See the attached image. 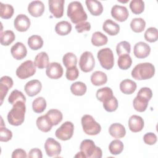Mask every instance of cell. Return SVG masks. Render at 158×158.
I'll return each instance as SVG.
<instances>
[{
  "mask_svg": "<svg viewBox=\"0 0 158 158\" xmlns=\"http://www.w3.org/2000/svg\"><path fill=\"white\" fill-rule=\"evenodd\" d=\"M67 14L72 22L76 24L85 22L88 18L81 3L79 1H72L69 3Z\"/></svg>",
  "mask_w": 158,
  "mask_h": 158,
  "instance_id": "2",
  "label": "cell"
},
{
  "mask_svg": "<svg viewBox=\"0 0 158 158\" xmlns=\"http://www.w3.org/2000/svg\"><path fill=\"white\" fill-rule=\"evenodd\" d=\"M107 75L101 71H96L91 75V81L94 86H101L106 83Z\"/></svg>",
  "mask_w": 158,
  "mask_h": 158,
  "instance_id": "27",
  "label": "cell"
},
{
  "mask_svg": "<svg viewBox=\"0 0 158 158\" xmlns=\"http://www.w3.org/2000/svg\"><path fill=\"white\" fill-rule=\"evenodd\" d=\"M28 157L31 158H41L43 157L42 152L38 148L31 149L28 152Z\"/></svg>",
  "mask_w": 158,
  "mask_h": 158,
  "instance_id": "51",
  "label": "cell"
},
{
  "mask_svg": "<svg viewBox=\"0 0 158 158\" xmlns=\"http://www.w3.org/2000/svg\"><path fill=\"white\" fill-rule=\"evenodd\" d=\"M103 30L110 36L117 35L120 31V26L110 19L106 20L102 25Z\"/></svg>",
  "mask_w": 158,
  "mask_h": 158,
  "instance_id": "24",
  "label": "cell"
},
{
  "mask_svg": "<svg viewBox=\"0 0 158 158\" xmlns=\"http://www.w3.org/2000/svg\"><path fill=\"white\" fill-rule=\"evenodd\" d=\"M111 15L116 20L122 22L128 19L129 12L126 7L114 5L111 9Z\"/></svg>",
  "mask_w": 158,
  "mask_h": 158,
  "instance_id": "14",
  "label": "cell"
},
{
  "mask_svg": "<svg viewBox=\"0 0 158 158\" xmlns=\"http://www.w3.org/2000/svg\"><path fill=\"white\" fill-rule=\"evenodd\" d=\"M36 66L31 60L22 63L16 70V75L20 79H26L33 76L36 72Z\"/></svg>",
  "mask_w": 158,
  "mask_h": 158,
  "instance_id": "8",
  "label": "cell"
},
{
  "mask_svg": "<svg viewBox=\"0 0 158 158\" xmlns=\"http://www.w3.org/2000/svg\"><path fill=\"white\" fill-rule=\"evenodd\" d=\"M102 102L104 109L107 112H114L118 108V101L114 96Z\"/></svg>",
  "mask_w": 158,
  "mask_h": 158,
  "instance_id": "42",
  "label": "cell"
},
{
  "mask_svg": "<svg viewBox=\"0 0 158 158\" xmlns=\"http://www.w3.org/2000/svg\"><path fill=\"white\" fill-rule=\"evenodd\" d=\"M83 131L88 135H96L101 130V127L90 115H84L81 119Z\"/></svg>",
  "mask_w": 158,
  "mask_h": 158,
  "instance_id": "6",
  "label": "cell"
},
{
  "mask_svg": "<svg viewBox=\"0 0 158 158\" xmlns=\"http://www.w3.org/2000/svg\"><path fill=\"white\" fill-rule=\"evenodd\" d=\"M75 29L78 33H82L85 31H88L91 29V24L88 22H82L75 25Z\"/></svg>",
  "mask_w": 158,
  "mask_h": 158,
  "instance_id": "50",
  "label": "cell"
},
{
  "mask_svg": "<svg viewBox=\"0 0 158 158\" xmlns=\"http://www.w3.org/2000/svg\"><path fill=\"white\" fill-rule=\"evenodd\" d=\"M46 115L51 121L52 125H57L62 120V114L57 109H51L48 111Z\"/></svg>",
  "mask_w": 158,
  "mask_h": 158,
  "instance_id": "30",
  "label": "cell"
},
{
  "mask_svg": "<svg viewBox=\"0 0 158 158\" xmlns=\"http://www.w3.org/2000/svg\"><path fill=\"white\" fill-rule=\"evenodd\" d=\"M64 73L62 65L58 62H51L46 67V74L51 79H58Z\"/></svg>",
  "mask_w": 158,
  "mask_h": 158,
  "instance_id": "12",
  "label": "cell"
},
{
  "mask_svg": "<svg viewBox=\"0 0 158 158\" xmlns=\"http://www.w3.org/2000/svg\"><path fill=\"white\" fill-rule=\"evenodd\" d=\"M155 73V67L151 63L144 62L137 64L131 71V77L138 80H148Z\"/></svg>",
  "mask_w": 158,
  "mask_h": 158,
  "instance_id": "3",
  "label": "cell"
},
{
  "mask_svg": "<svg viewBox=\"0 0 158 158\" xmlns=\"http://www.w3.org/2000/svg\"><path fill=\"white\" fill-rule=\"evenodd\" d=\"M80 69L84 72H89L95 66V60L93 54L89 51H85L80 56L79 60Z\"/></svg>",
  "mask_w": 158,
  "mask_h": 158,
  "instance_id": "10",
  "label": "cell"
},
{
  "mask_svg": "<svg viewBox=\"0 0 158 158\" xmlns=\"http://www.w3.org/2000/svg\"><path fill=\"white\" fill-rule=\"evenodd\" d=\"M145 40L149 43L156 42L158 39V31L155 27L148 28L144 33Z\"/></svg>",
  "mask_w": 158,
  "mask_h": 158,
  "instance_id": "45",
  "label": "cell"
},
{
  "mask_svg": "<svg viewBox=\"0 0 158 158\" xmlns=\"http://www.w3.org/2000/svg\"><path fill=\"white\" fill-rule=\"evenodd\" d=\"M65 76L69 80L73 81L76 80L79 76V71L77 66L67 69Z\"/></svg>",
  "mask_w": 158,
  "mask_h": 158,
  "instance_id": "47",
  "label": "cell"
},
{
  "mask_svg": "<svg viewBox=\"0 0 158 158\" xmlns=\"http://www.w3.org/2000/svg\"><path fill=\"white\" fill-rule=\"evenodd\" d=\"M20 101H22L25 102H26L25 96L23 95V94L21 91L17 89H15L12 91L8 98L9 102L12 105H14L15 102Z\"/></svg>",
  "mask_w": 158,
  "mask_h": 158,
  "instance_id": "44",
  "label": "cell"
},
{
  "mask_svg": "<svg viewBox=\"0 0 158 158\" xmlns=\"http://www.w3.org/2000/svg\"><path fill=\"white\" fill-rule=\"evenodd\" d=\"M107 37L100 31L94 32L91 37V43L95 46H101L107 44Z\"/></svg>",
  "mask_w": 158,
  "mask_h": 158,
  "instance_id": "32",
  "label": "cell"
},
{
  "mask_svg": "<svg viewBox=\"0 0 158 158\" xmlns=\"http://www.w3.org/2000/svg\"><path fill=\"white\" fill-rule=\"evenodd\" d=\"M130 27L134 32L141 33L146 27V22L142 18H135L130 22Z\"/></svg>",
  "mask_w": 158,
  "mask_h": 158,
  "instance_id": "34",
  "label": "cell"
},
{
  "mask_svg": "<svg viewBox=\"0 0 158 158\" xmlns=\"http://www.w3.org/2000/svg\"><path fill=\"white\" fill-rule=\"evenodd\" d=\"M28 45L32 50H38L43 46V40L39 35H32L28 39Z\"/></svg>",
  "mask_w": 158,
  "mask_h": 158,
  "instance_id": "33",
  "label": "cell"
},
{
  "mask_svg": "<svg viewBox=\"0 0 158 158\" xmlns=\"http://www.w3.org/2000/svg\"><path fill=\"white\" fill-rule=\"evenodd\" d=\"M143 141L146 144L153 145L157 142V136L154 133H148L144 135Z\"/></svg>",
  "mask_w": 158,
  "mask_h": 158,
  "instance_id": "49",
  "label": "cell"
},
{
  "mask_svg": "<svg viewBox=\"0 0 158 158\" xmlns=\"http://www.w3.org/2000/svg\"><path fill=\"white\" fill-rule=\"evenodd\" d=\"M30 20L25 14H19L14 22L15 28L20 32L26 31L30 28Z\"/></svg>",
  "mask_w": 158,
  "mask_h": 158,
  "instance_id": "15",
  "label": "cell"
},
{
  "mask_svg": "<svg viewBox=\"0 0 158 158\" xmlns=\"http://www.w3.org/2000/svg\"><path fill=\"white\" fill-rule=\"evenodd\" d=\"M42 84L38 80H32L28 81L24 87L25 93L28 96L33 97L38 94L41 90Z\"/></svg>",
  "mask_w": 158,
  "mask_h": 158,
  "instance_id": "17",
  "label": "cell"
},
{
  "mask_svg": "<svg viewBox=\"0 0 158 158\" xmlns=\"http://www.w3.org/2000/svg\"><path fill=\"white\" fill-rule=\"evenodd\" d=\"M131 51V46L130 44L126 41H123L117 44L116 46V52L118 56H121L122 54L130 53Z\"/></svg>",
  "mask_w": 158,
  "mask_h": 158,
  "instance_id": "46",
  "label": "cell"
},
{
  "mask_svg": "<svg viewBox=\"0 0 158 158\" xmlns=\"http://www.w3.org/2000/svg\"><path fill=\"white\" fill-rule=\"evenodd\" d=\"M152 96V92L149 88H141L133 100V105L134 109L139 112L145 111L148 106V102Z\"/></svg>",
  "mask_w": 158,
  "mask_h": 158,
  "instance_id": "4",
  "label": "cell"
},
{
  "mask_svg": "<svg viewBox=\"0 0 158 158\" xmlns=\"http://www.w3.org/2000/svg\"><path fill=\"white\" fill-rule=\"evenodd\" d=\"M136 83L130 79H125L120 83V89L125 94L133 93L136 89Z\"/></svg>",
  "mask_w": 158,
  "mask_h": 158,
  "instance_id": "25",
  "label": "cell"
},
{
  "mask_svg": "<svg viewBox=\"0 0 158 158\" xmlns=\"http://www.w3.org/2000/svg\"><path fill=\"white\" fill-rule=\"evenodd\" d=\"M62 62L66 69L77 65V58L75 54L72 52H67L62 58Z\"/></svg>",
  "mask_w": 158,
  "mask_h": 158,
  "instance_id": "40",
  "label": "cell"
},
{
  "mask_svg": "<svg viewBox=\"0 0 158 158\" xmlns=\"http://www.w3.org/2000/svg\"><path fill=\"white\" fill-rule=\"evenodd\" d=\"M113 96V91L110 88L104 87L99 89L96 92V98L101 101L104 102Z\"/></svg>",
  "mask_w": 158,
  "mask_h": 158,
  "instance_id": "39",
  "label": "cell"
},
{
  "mask_svg": "<svg viewBox=\"0 0 158 158\" xmlns=\"http://www.w3.org/2000/svg\"><path fill=\"white\" fill-rule=\"evenodd\" d=\"M72 30V25L67 21H61L58 23L55 26L56 32L60 35L65 36L70 33Z\"/></svg>",
  "mask_w": 158,
  "mask_h": 158,
  "instance_id": "29",
  "label": "cell"
},
{
  "mask_svg": "<svg viewBox=\"0 0 158 158\" xmlns=\"http://www.w3.org/2000/svg\"><path fill=\"white\" fill-rule=\"evenodd\" d=\"M130 8L135 14H139L144 11V2L142 0H132L130 3Z\"/></svg>",
  "mask_w": 158,
  "mask_h": 158,
  "instance_id": "43",
  "label": "cell"
},
{
  "mask_svg": "<svg viewBox=\"0 0 158 158\" xmlns=\"http://www.w3.org/2000/svg\"><path fill=\"white\" fill-rule=\"evenodd\" d=\"M46 107V101L43 97H38L32 102V108L35 112L41 113Z\"/></svg>",
  "mask_w": 158,
  "mask_h": 158,
  "instance_id": "38",
  "label": "cell"
},
{
  "mask_svg": "<svg viewBox=\"0 0 158 158\" xmlns=\"http://www.w3.org/2000/svg\"><path fill=\"white\" fill-rule=\"evenodd\" d=\"M80 151L88 158H101L102 150L96 146L94 141L91 139H84L80 146Z\"/></svg>",
  "mask_w": 158,
  "mask_h": 158,
  "instance_id": "5",
  "label": "cell"
},
{
  "mask_svg": "<svg viewBox=\"0 0 158 158\" xmlns=\"http://www.w3.org/2000/svg\"><path fill=\"white\" fill-rule=\"evenodd\" d=\"M109 132L112 137L117 139L123 138L126 134L125 128L119 123H112L109 128Z\"/></svg>",
  "mask_w": 158,
  "mask_h": 158,
  "instance_id": "23",
  "label": "cell"
},
{
  "mask_svg": "<svg viewBox=\"0 0 158 158\" xmlns=\"http://www.w3.org/2000/svg\"><path fill=\"white\" fill-rule=\"evenodd\" d=\"M28 11L33 17H40L44 11V5L41 1H33L28 4Z\"/></svg>",
  "mask_w": 158,
  "mask_h": 158,
  "instance_id": "19",
  "label": "cell"
},
{
  "mask_svg": "<svg viewBox=\"0 0 158 158\" xmlns=\"http://www.w3.org/2000/svg\"><path fill=\"white\" fill-rule=\"evenodd\" d=\"M36 125L39 130L45 133L49 131L53 126L46 115L38 117L36 120Z\"/></svg>",
  "mask_w": 158,
  "mask_h": 158,
  "instance_id": "26",
  "label": "cell"
},
{
  "mask_svg": "<svg viewBox=\"0 0 158 158\" xmlns=\"http://www.w3.org/2000/svg\"><path fill=\"white\" fill-rule=\"evenodd\" d=\"M44 149L48 156L56 157L61 152V145L54 138H49L45 141Z\"/></svg>",
  "mask_w": 158,
  "mask_h": 158,
  "instance_id": "11",
  "label": "cell"
},
{
  "mask_svg": "<svg viewBox=\"0 0 158 158\" xmlns=\"http://www.w3.org/2000/svg\"><path fill=\"white\" fill-rule=\"evenodd\" d=\"M14 12V7L10 4L0 2V17L2 19H8L12 17Z\"/></svg>",
  "mask_w": 158,
  "mask_h": 158,
  "instance_id": "37",
  "label": "cell"
},
{
  "mask_svg": "<svg viewBox=\"0 0 158 158\" xmlns=\"http://www.w3.org/2000/svg\"><path fill=\"white\" fill-rule=\"evenodd\" d=\"M144 120L142 117L136 115H131L128 120L129 129L134 133L141 131L144 127Z\"/></svg>",
  "mask_w": 158,
  "mask_h": 158,
  "instance_id": "21",
  "label": "cell"
},
{
  "mask_svg": "<svg viewBox=\"0 0 158 158\" xmlns=\"http://www.w3.org/2000/svg\"><path fill=\"white\" fill-rule=\"evenodd\" d=\"M64 0H49V11L56 18H61L64 14Z\"/></svg>",
  "mask_w": 158,
  "mask_h": 158,
  "instance_id": "13",
  "label": "cell"
},
{
  "mask_svg": "<svg viewBox=\"0 0 158 158\" xmlns=\"http://www.w3.org/2000/svg\"><path fill=\"white\" fill-rule=\"evenodd\" d=\"M99 63L102 68L106 70L111 69L114 65V57L112 50L109 48L100 49L97 55Z\"/></svg>",
  "mask_w": 158,
  "mask_h": 158,
  "instance_id": "7",
  "label": "cell"
},
{
  "mask_svg": "<svg viewBox=\"0 0 158 158\" xmlns=\"http://www.w3.org/2000/svg\"><path fill=\"white\" fill-rule=\"evenodd\" d=\"M86 86L81 81H76L70 86V91L75 96H81L84 95L86 92Z\"/></svg>",
  "mask_w": 158,
  "mask_h": 158,
  "instance_id": "31",
  "label": "cell"
},
{
  "mask_svg": "<svg viewBox=\"0 0 158 158\" xmlns=\"http://www.w3.org/2000/svg\"><path fill=\"white\" fill-rule=\"evenodd\" d=\"M12 137V131L6 128V127H3L1 126L0 128V141L2 142H7L11 139Z\"/></svg>",
  "mask_w": 158,
  "mask_h": 158,
  "instance_id": "48",
  "label": "cell"
},
{
  "mask_svg": "<svg viewBox=\"0 0 158 158\" xmlns=\"http://www.w3.org/2000/svg\"><path fill=\"white\" fill-rule=\"evenodd\" d=\"M117 64L118 67L120 69L127 70L131 67L132 64V59L129 54H122L121 56H119L117 60Z\"/></svg>",
  "mask_w": 158,
  "mask_h": 158,
  "instance_id": "36",
  "label": "cell"
},
{
  "mask_svg": "<svg viewBox=\"0 0 158 158\" xmlns=\"http://www.w3.org/2000/svg\"><path fill=\"white\" fill-rule=\"evenodd\" d=\"M14 82L10 77L3 76L1 78L0 80V99L1 105L2 104L3 100L6 96L9 89L13 86Z\"/></svg>",
  "mask_w": 158,
  "mask_h": 158,
  "instance_id": "18",
  "label": "cell"
},
{
  "mask_svg": "<svg viewBox=\"0 0 158 158\" xmlns=\"http://www.w3.org/2000/svg\"><path fill=\"white\" fill-rule=\"evenodd\" d=\"M151 52L150 46L144 42L139 41L134 46V55L138 59H144L147 57Z\"/></svg>",
  "mask_w": 158,
  "mask_h": 158,
  "instance_id": "16",
  "label": "cell"
},
{
  "mask_svg": "<svg viewBox=\"0 0 158 158\" xmlns=\"http://www.w3.org/2000/svg\"><path fill=\"white\" fill-rule=\"evenodd\" d=\"M74 125L72 122L67 121L62 123V125L56 130L55 135L58 139L62 141H67L72 137Z\"/></svg>",
  "mask_w": 158,
  "mask_h": 158,
  "instance_id": "9",
  "label": "cell"
},
{
  "mask_svg": "<svg viewBox=\"0 0 158 158\" xmlns=\"http://www.w3.org/2000/svg\"><path fill=\"white\" fill-rule=\"evenodd\" d=\"M86 5L89 12L94 16H98L103 12V7L101 2L96 0H86Z\"/></svg>",
  "mask_w": 158,
  "mask_h": 158,
  "instance_id": "22",
  "label": "cell"
},
{
  "mask_svg": "<svg viewBox=\"0 0 158 158\" xmlns=\"http://www.w3.org/2000/svg\"><path fill=\"white\" fill-rule=\"evenodd\" d=\"M75 157H85V156H84V154L80 151L79 152H78L75 156Z\"/></svg>",
  "mask_w": 158,
  "mask_h": 158,
  "instance_id": "53",
  "label": "cell"
},
{
  "mask_svg": "<svg viewBox=\"0 0 158 158\" xmlns=\"http://www.w3.org/2000/svg\"><path fill=\"white\" fill-rule=\"evenodd\" d=\"M10 52L13 57L16 60H22L27 56V50L22 43L17 42L12 46Z\"/></svg>",
  "mask_w": 158,
  "mask_h": 158,
  "instance_id": "20",
  "label": "cell"
},
{
  "mask_svg": "<svg viewBox=\"0 0 158 158\" xmlns=\"http://www.w3.org/2000/svg\"><path fill=\"white\" fill-rule=\"evenodd\" d=\"M15 38L14 33L11 30H6L1 33L0 42L2 46L10 45Z\"/></svg>",
  "mask_w": 158,
  "mask_h": 158,
  "instance_id": "35",
  "label": "cell"
},
{
  "mask_svg": "<svg viewBox=\"0 0 158 158\" xmlns=\"http://www.w3.org/2000/svg\"><path fill=\"white\" fill-rule=\"evenodd\" d=\"M25 111V102L22 101H17L7 114L8 122L13 126L20 125L24 122Z\"/></svg>",
  "mask_w": 158,
  "mask_h": 158,
  "instance_id": "1",
  "label": "cell"
},
{
  "mask_svg": "<svg viewBox=\"0 0 158 158\" xmlns=\"http://www.w3.org/2000/svg\"><path fill=\"white\" fill-rule=\"evenodd\" d=\"M123 147L124 146L123 143L120 140L116 139L110 142L109 146V149L112 154L118 155L122 152Z\"/></svg>",
  "mask_w": 158,
  "mask_h": 158,
  "instance_id": "41",
  "label": "cell"
},
{
  "mask_svg": "<svg viewBox=\"0 0 158 158\" xmlns=\"http://www.w3.org/2000/svg\"><path fill=\"white\" fill-rule=\"evenodd\" d=\"M27 155L25 152L22 149H15L12 154V158H17V157H27Z\"/></svg>",
  "mask_w": 158,
  "mask_h": 158,
  "instance_id": "52",
  "label": "cell"
},
{
  "mask_svg": "<svg viewBox=\"0 0 158 158\" xmlns=\"http://www.w3.org/2000/svg\"><path fill=\"white\" fill-rule=\"evenodd\" d=\"M35 65L38 69H44L49 65V56L46 52H41L38 53L34 60Z\"/></svg>",
  "mask_w": 158,
  "mask_h": 158,
  "instance_id": "28",
  "label": "cell"
}]
</instances>
